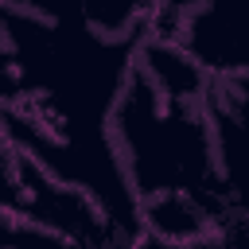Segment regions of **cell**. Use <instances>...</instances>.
Instances as JSON below:
<instances>
[{"label":"cell","mask_w":249,"mask_h":249,"mask_svg":"<svg viewBox=\"0 0 249 249\" xmlns=\"http://www.w3.org/2000/svg\"><path fill=\"white\" fill-rule=\"evenodd\" d=\"M171 12H183L187 4H195V0H163ZM210 8H218V12H237V0H210Z\"/></svg>","instance_id":"6da1fadb"}]
</instances>
